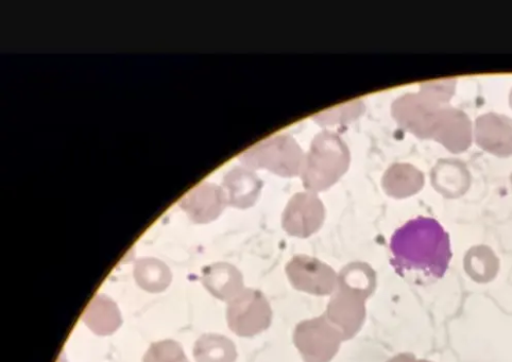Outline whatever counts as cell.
I'll list each match as a JSON object with an SVG mask.
<instances>
[{
  "mask_svg": "<svg viewBox=\"0 0 512 362\" xmlns=\"http://www.w3.org/2000/svg\"><path fill=\"white\" fill-rule=\"evenodd\" d=\"M134 279L138 285L151 293L164 291L172 283V272L157 258H141L134 265Z\"/></svg>",
  "mask_w": 512,
  "mask_h": 362,
  "instance_id": "cell-12",
  "label": "cell"
},
{
  "mask_svg": "<svg viewBox=\"0 0 512 362\" xmlns=\"http://www.w3.org/2000/svg\"><path fill=\"white\" fill-rule=\"evenodd\" d=\"M323 220L321 201L311 194H299L287 206L283 228L289 235L306 238L321 228Z\"/></svg>",
  "mask_w": 512,
  "mask_h": 362,
  "instance_id": "cell-8",
  "label": "cell"
},
{
  "mask_svg": "<svg viewBox=\"0 0 512 362\" xmlns=\"http://www.w3.org/2000/svg\"><path fill=\"white\" fill-rule=\"evenodd\" d=\"M259 178L244 169H234L226 178L229 192L227 202L237 208H247L253 204L260 191Z\"/></svg>",
  "mask_w": 512,
  "mask_h": 362,
  "instance_id": "cell-13",
  "label": "cell"
},
{
  "mask_svg": "<svg viewBox=\"0 0 512 362\" xmlns=\"http://www.w3.org/2000/svg\"><path fill=\"white\" fill-rule=\"evenodd\" d=\"M391 266L400 274L420 272L445 277L453 258L449 233L434 218L417 217L398 229L390 240Z\"/></svg>",
  "mask_w": 512,
  "mask_h": 362,
  "instance_id": "cell-1",
  "label": "cell"
},
{
  "mask_svg": "<svg viewBox=\"0 0 512 362\" xmlns=\"http://www.w3.org/2000/svg\"><path fill=\"white\" fill-rule=\"evenodd\" d=\"M82 320L99 336H109L122 325V315L115 302L107 296L98 295L85 309Z\"/></svg>",
  "mask_w": 512,
  "mask_h": 362,
  "instance_id": "cell-11",
  "label": "cell"
},
{
  "mask_svg": "<svg viewBox=\"0 0 512 362\" xmlns=\"http://www.w3.org/2000/svg\"><path fill=\"white\" fill-rule=\"evenodd\" d=\"M144 362H190L180 344L174 340L152 343Z\"/></svg>",
  "mask_w": 512,
  "mask_h": 362,
  "instance_id": "cell-16",
  "label": "cell"
},
{
  "mask_svg": "<svg viewBox=\"0 0 512 362\" xmlns=\"http://www.w3.org/2000/svg\"><path fill=\"white\" fill-rule=\"evenodd\" d=\"M201 282L212 296L230 302L244 290L243 275L236 267L218 263L202 270Z\"/></svg>",
  "mask_w": 512,
  "mask_h": 362,
  "instance_id": "cell-10",
  "label": "cell"
},
{
  "mask_svg": "<svg viewBox=\"0 0 512 362\" xmlns=\"http://www.w3.org/2000/svg\"><path fill=\"white\" fill-rule=\"evenodd\" d=\"M368 298L361 291L337 284L324 315L344 335L345 340L352 339L361 331L366 319Z\"/></svg>",
  "mask_w": 512,
  "mask_h": 362,
  "instance_id": "cell-7",
  "label": "cell"
},
{
  "mask_svg": "<svg viewBox=\"0 0 512 362\" xmlns=\"http://www.w3.org/2000/svg\"><path fill=\"white\" fill-rule=\"evenodd\" d=\"M227 196L215 185H200L185 197L181 206L197 223H207L216 219L224 210Z\"/></svg>",
  "mask_w": 512,
  "mask_h": 362,
  "instance_id": "cell-9",
  "label": "cell"
},
{
  "mask_svg": "<svg viewBox=\"0 0 512 362\" xmlns=\"http://www.w3.org/2000/svg\"><path fill=\"white\" fill-rule=\"evenodd\" d=\"M343 341L344 335L324 314L302 321L294 333L295 346L305 362H331Z\"/></svg>",
  "mask_w": 512,
  "mask_h": 362,
  "instance_id": "cell-3",
  "label": "cell"
},
{
  "mask_svg": "<svg viewBox=\"0 0 512 362\" xmlns=\"http://www.w3.org/2000/svg\"><path fill=\"white\" fill-rule=\"evenodd\" d=\"M286 274L295 289L318 297L332 295L338 284L331 266L307 255L294 256L286 265Z\"/></svg>",
  "mask_w": 512,
  "mask_h": 362,
  "instance_id": "cell-6",
  "label": "cell"
},
{
  "mask_svg": "<svg viewBox=\"0 0 512 362\" xmlns=\"http://www.w3.org/2000/svg\"><path fill=\"white\" fill-rule=\"evenodd\" d=\"M194 357L197 362H235L234 343L225 336L208 334L195 343Z\"/></svg>",
  "mask_w": 512,
  "mask_h": 362,
  "instance_id": "cell-14",
  "label": "cell"
},
{
  "mask_svg": "<svg viewBox=\"0 0 512 362\" xmlns=\"http://www.w3.org/2000/svg\"><path fill=\"white\" fill-rule=\"evenodd\" d=\"M349 151L336 134L323 132L313 143L305 161L303 182L306 188L323 191L334 184L347 170Z\"/></svg>",
  "mask_w": 512,
  "mask_h": 362,
  "instance_id": "cell-2",
  "label": "cell"
},
{
  "mask_svg": "<svg viewBox=\"0 0 512 362\" xmlns=\"http://www.w3.org/2000/svg\"><path fill=\"white\" fill-rule=\"evenodd\" d=\"M245 164L264 167L281 176H296L302 166V151L289 137L277 136L252 148L243 155Z\"/></svg>",
  "mask_w": 512,
  "mask_h": 362,
  "instance_id": "cell-5",
  "label": "cell"
},
{
  "mask_svg": "<svg viewBox=\"0 0 512 362\" xmlns=\"http://www.w3.org/2000/svg\"><path fill=\"white\" fill-rule=\"evenodd\" d=\"M338 284L361 291L370 297L377 287V274L368 264H349L340 271Z\"/></svg>",
  "mask_w": 512,
  "mask_h": 362,
  "instance_id": "cell-15",
  "label": "cell"
},
{
  "mask_svg": "<svg viewBox=\"0 0 512 362\" xmlns=\"http://www.w3.org/2000/svg\"><path fill=\"white\" fill-rule=\"evenodd\" d=\"M227 320L230 330L240 337H253L268 330L272 310L263 292L244 289L228 302Z\"/></svg>",
  "mask_w": 512,
  "mask_h": 362,
  "instance_id": "cell-4",
  "label": "cell"
}]
</instances>
